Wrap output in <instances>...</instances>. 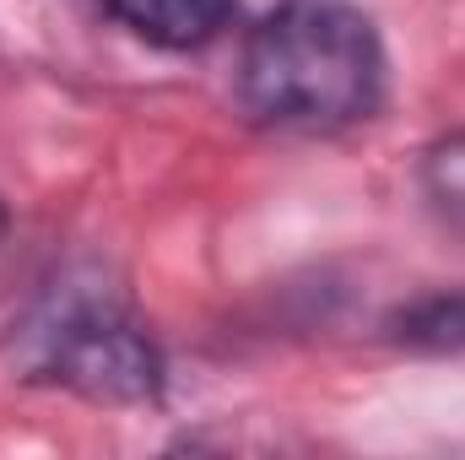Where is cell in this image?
I'll return each mask as SVG.
<instances>
[{
	"label": "cell",
	"mask_w": 465,
	"mask_h": 460,
	"mask_svg": "<svg viewBox=\"0 0 465 460\" xmlns=\"http://www.w3.org/2000/svg\"><path fill=\"white\" fill-rule=\"evenodd\" d=\"M49 374L93 401H152L163 385L157 346L109 309H82L54 331Z\"/></svg>",
	"instance_id": "obj_2"
},
{
	"label": "cell",
	"mask_w": 465,
	"mask_h": 460,
	"mask_svg": "<svg viewBox=\"0 0 465 460\" xmlns=\"http://www.w3.org/2000/svg\"><path fill=\"white\" fill-rule=\"evenodd\" d=\"M104 11L157 49H206L238 16L232 0H104Z\"/></svg>",
	"instance_id": "obj_3"
},
{
	"label": "cell",
	"mask_w": 465,
	"mask_h": 460,
	"mask_svg": "<svg viewBox=\"0 0 465 460\" xmlns=\"http://www.w3.org/2000/svg\"><path fill=\"white\" fill-rule=\"evenodd\" d=\"M384 49L362 11L341 0H287L243 44L238 98L276 130H341L379 109Z\"/></svg>",
	"instance_id": "obj_1"
},
{
	"label": "cell",
	"mask_w": 465,
	"mask_h": 460,
	"mask_svg": "<svg viewBox=\"0 0 465 460\" xmlns=\"http://www.w3.org/2000/svg\"><path fill=\"white\" fill-rule=\"evenodd\" d=\"M422 190H428V201L450 223H465V130L444 135L439 146H428V157H422Z\"/></svg>",
	"instance_id": "obj_5"
},
{
	"label": "cell",
	"mask_w": 465,
	"mask_h": 460,
	"mask_svg": "<svg viewBox=\"0 0 465 460\" xmlns=\"http://www.w3.org/2000/svg\"><path fill=\"white\" fill-rule=\"evenodd\" d=\"M395 336L411 346H465V293H439L411 304L395 320Z\"/></svg>",
	"instance_id": "obj_4"
}]
</instances>
